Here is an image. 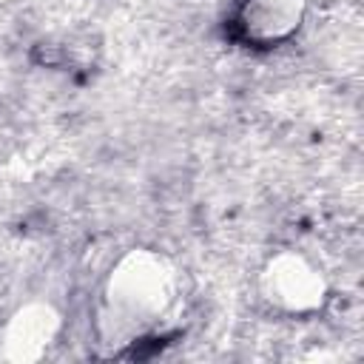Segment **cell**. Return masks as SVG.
I'll use <instances>...</instances> for the list:
<instances>
[{
	"mask_svg": "<svg viewBox=\"0 0 364 364\" xmlns=\"http://www.w3.org/2000/svg\"><path fill=\"white\" fill-rule=\"evenodd\" d=\"M262 296L287 316H313L327 301V279L321 267L299 250H282L267 259L259 276Z\"/></svg>",
	"mask_w": 364,
	"mask_h": 364,
	"instance_id": "obj_2",
	"label": "cell"
},
{
	"mask_svg": "<svg viewBox=\"0 0 364 364\" xmlns=\"http://www.w3.org/2000/svg\"><path fill=\"white\" fill-rule=\"evenodd\" d=\"M307 17V0H239L230 31L250 48H276L296 37Z\"/></svg>",
	"mask_w": 364,
	"mask_h": 364,
	"instance_id": "obj_3",
	"label": "cell"
},
{
	"mask_svg": "<svg viewBox=\"0 0 364 364\" xmlns=\"http://www.w3.org/2000/svg\"><path fill=\"white\" fill-rule=\"evenodd\" d=\"M182 304V273L156 250H131L102 284L97 333L102 344L128 347L159 333Z\"/></svg>",
	"mask_w": 364,
	"mask_h": 364,
	"instance_id": "obj_1",
	"label": "cell"
}]
</instances>
